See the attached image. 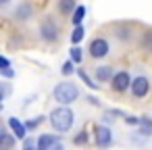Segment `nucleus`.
Segmentation results:
<instances>
[{
    "mask_svg": "<svg viewBox=\"0 0 152 150\" xmlns=\"http://www.w3.org/2000/svg\"><path fill=\"white\" fill-rule=\"evenodd\" d=\"M73 123H75V115L69 108V104H61L50 110V125L54 127V131L67 133V131H71Z\"/></svg>",
    "mask_w": 152,
    "mask_h": 150,
    "instance_id": "nucleus-1",
    "label": "nucleus"
},
{
    "mask_svg": "<svg viewBox=\"0 0 152 150\" xmlns=\"http://www.w3.org/2000/svg\"><path fill=\"white\" fill-rule=\"evenodd\" d=\"M52 96L58 104H73L79 98V88L71 81H63V83H56Z\"/></svg>",
    "mask_w": 152,
    "mask_h": 150,
    "instance_id": "nucleus-2",
    "label": "nucleus"
},
{
    "mask_svg": "<svg viewBox=\"0 0 152 150\" xmlns=\"http://www.w3.org/2000/svg\"><path fill=\"white\" fill-rule=\"evenodd\" d=\"M40 38L44 40V42H56L58 40V25H56V21L54 19H44L42 23H40Z\"/></svg>",
    "mask_w": 152,
    "mask_h": 150,
    "instance_id": "nucleus-3",
    "label": "nucleus"
},
{
    "mask_svg": "<svg viewBox=\"0 0 152 150\" xmlns=\"http://www.w3.org/2000/svg\"><path fill=\"white\" fill-rule=\"evenodd\" d=\"M110 88H113V92H117V94L129 90V88H131V75H129L127 71H117V73L113 75V79H110Z\"/></svg>",
    "mask_w": 152,
    "mask_h": 150,
    "instance_id": "nucleus-4",
    "label": "nucleus"
},
{
    "mask_svg": "<svg viewBox=\"0 0 152 150\" xmlns=\"http://www.w3.org/2000/svg\"><path fill=\"white\" fill-rule=\"evenodd\" d=\"M88 50H90V56H92V59H104V56L108 54L110 46H108L106 38H94V40L90 42Z\"/></svg>",
    "mask_w": 152,
    "mask_h": 150,
    "instance_id": "nucleus-5",
    "label": "nucleus"
},
{
    "mask_svg": "<svg viewBox=\"0 0 152 150\" xmlns=\"http://www.w3.org/2000/svg\"><path fill=\"white\" fill-rule=\"evenodd\" d=\"M129 90H131V96H133V98H144V96L150 92V81H148V77H144V75L133 77Z\"/></svg>",
    "mask_w": 152,
    "mask_h": 150,
    "instance_id": "nucleus-6",
    "label": "nucleus"
},
{
    "mask_svg": "<svg viewBox=\"0 0 152 150\" xmlns=\"http://www.w3.org/2000/svg\"><path fill=\"white\" fill-rule=\"evenodd\" d=\"M50 148H63V144L56 140L54 133H42L38 138V150H50Z\"/></svg>",
    "mask_w": 152,
    "mask_h": 150,
    "instance_id": "nucleus-7",
    "label": "nucleus"
},
{
    "mask_svg": "<svg viewBox=\"0 0 152 150\" xmlns=\"http://www.w3.org/2000/svg\"><path fill=\"white\" fill-rule=\"evenodd\" d=\"M7 125H9V129H11L19 140H25V138H27V125H25L23 121H19L17 117H9Z\"/></svg>",
    "mask_w": 152,
    "mask_h": 150,
    "instance_id": "nucleus-8",
    "label": "nucleus"
},
{
    "mask_svg": "<svg viewBox=\"0 0 152 150\" xmlns=\"http://www.w3.org/2000/svg\"><path fill=\"white\" fill-rule=\"evenodd\" d=\"M96 144L102 146V148L113 144V131H110L106 125H98V127H96Z\"/></svg>",
    "mask_w": 152,
    "mask_h": 150,
    "instance_id": "nucleus-9",
    "label": "nucleus"
},
{
    "mask_svg": "<svg viewBox=\"0 0 152 150\" xmlns=\"http://www.w3.org/2000/svg\"><path fill=\"white\" fill-rule=\"evenodd\" d=\"M94 75H96V81H98V83H106V81L113 79L115 73H113V67H110V65H100V67H96Z\"/></svg>",
    "mask_w": 152,
    "mask_h": 150,
    "instance_id": "nucleus-10",
    "label": "nucleus"
},
{
    "mask_svg": "<svg viewBox=\"0 0 152 150\" xmlns=\"http://www.w3.org/2000/svg\"><path fill=\"white\" fill-rule=\"evenodd\" d=\"M31 15H34V9H31L29 2H21V4L15 9V13H13V17H15L17 21H27Z\"/></svg>",
    "mask_w": 152,
    "mask_h": 150,
    "instance_id": "nucleus-11",
    "label": "nucleus"
},
{
    "mask_svg": "<svg viewBox=\"0 0 152 150\" xmlns=\"http://www.w3.org/2000/svg\"><path fill=\"white\" fill-rule=\"evenodd\" d=\"M17 140H19V138H17L13 131L9 133L7 129H0V148H13V146L17 144Z\"/></svg>",
    "mask_w": 152,
    "mask_h": 150,
    "instance_id": "nucleus-12",
    "label": "nucleus"
},
{
    "mask_svg": "<svg viewBox=\"0 0 152 150\" xmlns=\"http://www.w3.org/2000/svg\"><path fill=\"white\" fill-rule=\"evenodd\" d=\"M137 133L144 135V138L152 135V119L150 117H140V129H137Z\"/></svg>",
    "mask_w": 152,
    "mask_h": 150,
    "instance_id": "nucleus-13",
    "label": "nucleus"
},
{
    "mask_svg": "<svg viewBox=\"0 0 152 150\" xmlns=\"http://www.w3.org/2000/svg\"><path fill=\"white\" fill-rule=\"evenodd\" d=\"M83 19H86V7H77L73 11V17H71L73 25H83Z\"/></svg>",
    "mask_w": 152,
    "mask_h": 150,
    "instance_id": "nucleus-14",
    "label": "nucleus"
},
{
    "mask_svg": "<svg viewBox=\"0 0 152 150\" xmlns=\"http://www.w3.org/2000/svg\"><path fill=\"white\" fill-rule=\"evenodd\" d=\"M77 7H75V0H61L58 2V11L63 13V15H67V13H73Z\"/></svg>",
    "mask_w": 152,
    "mask_h": 150,
    "instance_id": "nucleus-15",
    "label": "nucleus"
},
{
    "mask_svg": "<svg viewBox=\"0 0 152 150\" xmlns=\"http://www.w3.org/2000/svg\"><path fill=\"white\" fill-rule=\"evenodd\" d=\"M75 65H77V63H75L73 59H71V61H65V63H63V67H61V73H63V75H67V77H69V75H73V73H77Z\"/></svg>",
    "mask_w": 152,
    "mask_h": 150,
    "instance_id": "nucleus-16",
    "label": "nucleus"
},
{
    "mask_svg": "<svg viewBox=\"0 0 152 150\" xmlns=\"http://www.w3.org/2000/svg\"><path fill=\"white\" fill-rule=\"evenodd\" d=\"M77 75L81 77V81H83L88 88H92V90H98V83H96V81H94V79H92V77H90V75L83 71V69H77Z\"/></svg>",
    "mask_w": 152,
    "mask_h": 150,
    "instance_id": "nucleus-17",
    "label": "nucleus"
},
{
    "mask_svg": "<svg viewBox=\"0 0 152 150\" xmlns=\"http://www.w3.org/2000/svg\"><path fill=\"white\" fill-rule=\"evenodd\" d=\"M83 36H86L83 25H75V29H73V34H71V42H73V44H79V42L83 40Z\"/></svg>",
    "mask_w": 152,
    "mask_h": 150,
    "instance_id": "nucleus-18",
    "label": "nucleus"
},
{
    "mask_svg": "<svg viewBox=\"0 0 152 150\" xmlns=\"http://www.w3.org/2000/svg\"><path fill=\"white\" fill-rule=\"evenodd\" d=\"M69 54H71V59H73V61H75L77 65H79V63L83 61V50H81V48H79L77 44H73V48L69 50Z\"/></svg>",
    "mask_w": 152,
    "mask_h": 150,
    "instance_id": "nucleus-19",
    "label": "nucleus"
},
{
    "mask_svg": "<svg viewBox=\"0 0 152 150\" xmlns=\"http://www.w3.org/2000/svg\"><path fill=\"white\" fill-rule=\"evenodd\" d=\"M88 140H90L88 131H86V129H81V131H79V133L75 135V140H73V142H75L77 146H81V144H88Z\"/></svg>",
    "mask_w": 152,
    "mask_h": 150,
    "instance_id": "nucleus-20",
    "label": "nucleus"
},
{
    "mask_svg": "<svg viewBox=\"0 0 152 150\" xmlns=\"http://www.w3.org/2000/svg\"><path fill=\"white\" fill-rule=\"evenodd\" d=\"M23 148H25V150H34V148H38V140H34V138H25V140H23Z\"/></svg>",
    "mask_w": 152,
    "mask_h": 150,
    "instance_id": "nucleus-21",
    "label": "nucleus"
},
{
    "mask_svg": "<svg viewBox=\"0 0 152 150\" xmlns=\"http://www.w3.org/2000/svg\"><path fill=\"white\" fill-rule=\"evenodd\" d=\"M0 71H2V77H4V79H11V77H15V71H13L11 67H2Z\"/></svg>",
    "mask_w": 152,
    "mask_h": 150,
    "instance_id": "nucleus-22",
    "label": "nucleus"
},
{
    "mask_svg": "<svg viewBox=\"0 0 152 150\" xmlns=\"http://www.w3.org/2000/svg\"><path fill=\"white\" fill-rule=\"evenodd\" d=\"M40 123H42V117H40V119H31V121H27L25 125H27V129H36Z\"/></svg>",
    "mask_w": 152,
    "mask_h": 150,
    "instance_id": "nucleus-23",
    "label": "nucleus"
},
{
    "mask_svg": "<svg viewBox=\"0 0 152 150\" xmlns=\"http://www.w3.org/2000/svg\"><path fill=\"white\" fill-rule=\"evenodd\" d=\"M9 92H11V88H9V83L4 81V83H2V96H0V98H2V100H4V98L9 96Z\"/></svg>",
    "mask_w": 152,
    "mask_h": 150,
    "instance_id": "nucleus-24",
    "label": "nucleus"
},
{
    "mask_svg": "<svg viewBox=\"0 0 152 150\" xmlns=\"http://www.w3.org/2000/svg\"><path fill=\"white\" fill-rule=\"evenodd\" d=\"M125 121L129 125H140V117H125Z\"/></svg>",
    "mask_w": 152,
    "mask_h": 150,
    "instance_id": "nucleus-25",
    "label": "nucleus"
},
{
    "mask_svg": "<svg viewBox=\"0 0 152 150\" xmlns=\"http://www.w3.org/2000/svg\"><path fill=\"white\" fill-rule=\"evenodd\" d=\"M0 65H2V67H11V61L7 56H0ZM2 67H0V69H2Z\"/></svg>",
    "mask_w": 152,
    "mask_h": 150,
    "instance_id": "nucleus-26",
    "label": "nucleus"
},
{
    "mask_svg": "<svg viewBox=\"0 0 152 150\" xmlns=\"http://www.w3.org/2000/svg\"><path fill=\"white\" fill-rule=\"evenodd\" d=\"M0 2H2V4H9V2H11V0H0Z\"/></svg>",
    "mask_w": 152,
    "mask_h": 150,
    "instance_id": "nucleus-27",
    "label": "nucleus"
}]
</instances>
